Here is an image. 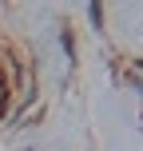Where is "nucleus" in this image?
<instances>
[{"label":"nucleus","instance_id":"nucleus-1","mask_svg":"<svg viewBox=\"0 0 143 151\" xmlns=\"http://www.w3.org/2000/svg\"><path fill=\"white\" fill-rule=\"evenodd\" d=\"M4 104H8V80L0 76V111H4Z\"/></svg>","mask_w":143,"mask_h":151}]
</instances>
